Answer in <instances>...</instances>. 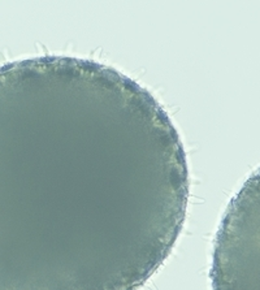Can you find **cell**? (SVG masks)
<instances>
[{
    "instance_id": "6da1fadb",
    "label": "cell",
    "mask_w": 260,
    "mask_h": 290,
    "mask_svg": "<svg viewBox=\"0 0 260 290\" xmlns=\"http://www.w3.org/2000/svg\"><path fill=\"white\" fill-rule=\"evenodd\" d=\"M189 195L180 134L141 83L72 56L0 66V290H139Z\"/></svg>"
},
{
    "instance_id": "7a4b0ae2",
    "label": "cell",
    "mask_w": 260,
    "mask_h": 290,
    "mask_svg": "<svg viewBox=\"0 0 260 290\" xmlns=\"http://www.w3.org/2000/svg\"><path fill=\"white\" fill-rule=\"evenodd\" d=\"M212 290H260V168L232 198L215 238Z\"/></svg>"
}]
</instances>
